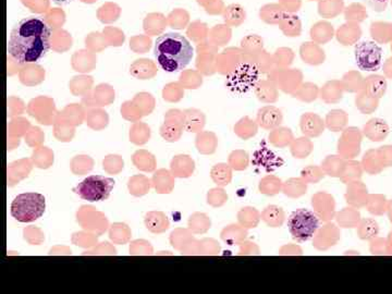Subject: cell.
<instances>
[{
	"label": "cell",
	"mask_w": 392,
	"mask_h": 294,
	"mask_svg": "<svg viewBox=\"0 0 392 294\" xmlns=\"http://www.w3.org/2000/svg\"><path fill=\"white\" fill-rule=\"evenodd\" d=\"M50 29L41 16H29L14 25L8 42V53L18 63H34L47 54Z\"/></svg>",
	"instance_id": "6da1fadb"
},
{
	"label": "cell",
	"mask_w": 392,
	"mask_h": 294,
	"mask_svg": "<svg viewBox=\"0 0 392 294\" xmlns=\"http://www.w3.org/2000/svg\"><path fill=\"white\" fill-rule=\"evenodd\" d=\"M158 65L166 72H179L193 58V47L183 35L166 33L158 37L154 47Z\"/></svg>",
	"instance_id": "7a4b0ae2"
},
{
	"label": "cell",
	"mask_w": 392,
	"mask_h": 294,
	"mask_svg": "<svg viewBox=\"0 0 392 294\" xmlns=\"http://www.w3.org/2000/svg\"><path fill=\"white\" fill-rule=\"evenodd\" d=\"M45 210V197L35 192L18 195L11 204V215L19 223H33L44 215Z\"/></svg>",
	"instance_id": "3957f363"
},
{
	"label": "cell",
	"mask_w": 392,
	"mask_h": 294,
	"mask_svg": "<svg viewBox=\"0 0 392 294\" xmlns=\"http://www.w3.org/2000/svg\"><path fill=\"white\" fill-rule=\"evenodd\" d=\"M288 229L293 239L298 242L308 241L319 229V217L311 210L300 208L290 216Z\"/></svg>",
	"instance_id": "277c9868"
},
{
	"label": "cell",
	"mask_w": 392,
	"mask_h": 294,
	"mask_svg": "<svg viewBox=\"0 0 392 294\" xmlns=\"http://www.w3.org/2000/svg\"><path fill=\"white\" fill-rule=\"evenodd\" d=\"M115 180L103 176H91L84 179L74 188L73 192L82 200L89 202H102L108 199L115 187Z\"/></svg>",
	"instance_id": "5b68a950"
},
{
	"label": "cell",
	"mask_w": 392,
	"mask_h": 294,
	"mask_svg": "<svg viewBox=\"0 0 392 294\" xmlns=\"http://www.w3.org/2000/svg\"><path fill=\"white\" fill-rule=\"evenodd\" d=\"M354 54L356 65L363 71H377L382 67V49L375 42L364 41L358 43Z\"/></svg>",
	"instance_id": "8992f818"
},
{
	"label": "cell",
	"mask_w": 392,
	"mask_h": 294,
	"mask_svg": "<svg viewBox=\"0 0 392 294\" xmlns=\"http://www.w3.org/2000/svg\"><path fill=\"white\" fill-rule=\"evenodd\" d=\"M343 139L347 141L339 142V150H341L345 158H354L360 154L361 150L362 133L356 128L347 130Z\"/></svg>",
	"instance_id": "52a82bcc"
},
{
	"label": "cell",
	"mask_w": 392,
	"mask_h": 294,
	"mask_svg": "<svg viewBox=\"0 0 392 294\" xmlns=\"http://www.w3.org/2000/svg\"><path fill=\"white\" fill-rule=\"evenodd\" d=\"M363 132L371 142H382L389 135L390 126L384 119L373 118L366 122Z\"/></svg>",
	"instance_id": "ba28073f"
},
{
	"label": "cell",
	"mask_w": 392,
	"mask_h": 294,
	"mask_svg": "<svg viewBox=\"0 0 392 294\" xmlns=\"http://www.w3.org/2000/svg\"><path fill=\"white\" fill-rule=\"evenodd\" d=\"M362 92L369 95L371 98H384V95L387 92V80L382 76L378 74H373L369 78L364 79V87Z\"/></svg>",
	"instance_id": "9c48e42d"
},
{
	"label": "cell",
	"mask_w": 392,
	"mask_h": 294,
	"mask_svg": "<svg viewBox=\"0 0 392 294\" xmlns=\"http://www.w3.org/2000/svg\"><path fill=\"white\" fill-rule=\"evenodd\" d=\"M369 196L367 188L360 181L350 183V187L347 188V193L345 195L347 202L350 203L351 205L354 206V207L366 206Z\"/></svg>",
	"instance_id": "30bf717a"
},
{
	"label": "cell",
	"mask_w": 392,
	"mask_h": 294,
	"mask_svg": "<svg viewBox=\"0 0 392 294\" xmlns=\"http://www.w3.org/2000/svg\"><path fill=\"white\" fill-rule=\"evenodd\" d=\"M301 130L308 137H319L324 132V122L317 115L305 113L301 117Z\"/></svg>",
	"instance_id": "8fae6325"
},
{
	"label": "cell",
	"mask_w": 392,
	"mask_h": 294,
	"mask_svg": "<svg viewBox=\"0 0 392 294\" xmlns=\"http://www.w3.org/2000/svg\"><path fill=\"white\" fill-rule=\"evenodd\" d=\"M282 119L284 117L281 111L273 106L263 108L258 113V124L263 126L264 129H274L281 124Z\"/></svg>",
	"instance_id": "7c38bea8"
},
{
	"label": "cell",
	"mask_w": 392,
	"mask_h": 294,
	"mask_svg": "<svg viewBox=\"0 0 392 294\" xmlns=\"http://www.w3.org/2000/svg\"><path fill=\"white\" fill-rule=\"evenodd\" d=\"M362 167H363L364 170L367 174H371V176L380 174L386 168L378 148L377 150H369V152H365L363 161H362Z\"/></svg>",
	"instance_id": "4fadbf2b"
},
{
	"label": "cell",
	"mask_w": 392,
	"mask_h": 294,
	"mask_svg": "<svg viewBox=\"0 0 392 294\" xmlns=\"http://www.w3.org/2000/svg\"><path fill=\"white\" fill-rule=\"evenodd\" d=\"M371 37L379 44L392 42V23L388 22H373L371 25Z\"/></svg>",
	"instance_id": "5bb4252c"
},
{
	"label": "cell",
	"mask_w": 392,
	"mask_h": 294,
	"mask_svg": "<svg viewBox=\"0 0 392 294\" xmlns=\"http://www.w3.org/2000/svg\"><path fill=\"white\" fill-rule=\"evenodd\" d=\"M379 226L377 221L371 218L362 219L358 225V238L364 241H371L378 236Z\"/></svg>",
	"instance_id": "9a60e30c"
},
{
	"label": "cell",
	"mask_w": 392,
	"mask_h": 294,
	"mask_svg": "<svg viewBox=\"0 0 392 294\" xmlns=\"http://www.w3.org/2000/svg\"><path fill=\"white\" fill-rule=\"evenodd\" d=\"M366 207L371 215L382 216L387 213L388 201L384 195H369V200L366 203Z\"/></svg>",
	"instance_id": "2e32d148"
},
{
	"label": "cell",
	"mask_w": 392,
	"mask_h": 294,
	"mask_svg": "<svg viewBox=\"0 0 392 294\" xmlns=\"http://www.w3.org/2000/svg\"><path fill=\"white\" fill-rule=\"evenodd\" d=\"M363 170L362 163H358V161H349V163H345L341 177H343V181L352 183V182L358 181L361 179Z\"/></svg>",
	"instance_id": "e0dca14e"
},
{
	"label": "cell",
	"mask_w": 392,
	"mask_h": 294,
	"mask_svg": "<svg viewBox=\"0 0 392 294\" xmlns=\"http://www.w3.org/2000/svg\"><path fill=\"white\" fill-rule=\"evenodd\" d=\"M356 104L358 111L365 113V115H369V113H374L378 108L379 100L371 98L365 93L360 92V94L356 96Z\"/></svg>",
	"instance_id": "ac0fdd59"
},
{
	"label": "cell",
	"mask_w": 392,
	"mask_h": 294,
	"mask_svg": "<svg viewBox=\"0 0 392 294\" xmlns=\"http://www.w3.org/2000/svg\"><path fill=\"white\" fill-rule=\"evenodd\" d=\"M319 8L321 16L334 18L343 11V0H321Z\"/></svg>",
	"instance_id": "d6986e66"
},
{
	"label": "cell",
	"mask_w": 392,
	"mask_h": 294,
	"mask_svg": "<svg viewBox=\"0 0 392 294\" xmlns=\"http://www.w3.org/2000/svg\"><path fill=\"white\" fill-rule=\"evenodd\" d=\"M343 27H345L339 30V34H341L339 41H343V45L354 44L361 37L362 31L358 24L350 23L347 25H343Z\"/></svg>",
	"instance_id": "ffe728a7"
},
{
	"label": "cell",
	"mask_w": 392,
	"mask_h": 294,
	"mask_svg": "<svg viewBox=\"0 0 392 294\" xmlns=\"http://www.w3.org/2000/svg\"><path fill=\"white\" fill-rule=\"evenodd\" d=\"M345 89L349 92H362L364 87V79L358 72H350L345 76Z\"/></svg>",
	"instance_id": "44dd1931"
},
{
	"label": "cell",
	"mask_w": 392,
	"mask_h": 294,
	"mask_svg": "<svg viewBox=\"0 0 392 294\" xmlns=\"http://www.w3.org/2000/svg\"><path fill=\"white\" fill-rule=\"evenodd\" d=\"M345 16L347 20L350 19L352 21L361 22L367 16V12L363 5L360 3H353L350 8H347Z\"/></svg>",
	"instance_id": "7402d4cb"
},
{
	"label": "cell",
	"mask_w": 392,
	"mask_h": 294,
	"mask_svg": "<svg viewBox=\"0 0 392 294\" xmlns=\"http://www.w3.org/2000/svg\"><path fill=\"white\" fill-rule=\"evenodd\" d=\"M343 113V111H332L328 113V116H327V126H328V128L332 130V131H339V130L343 129V126H345L338 122V121H339L338 118L341 116V113Z\"/></svg>",
	"instance_id": "603a6c76"
},
{
	"label": "cell",
	"mask_w": 392,
	"mask_h": 294,
	"mask_svg": "<svg viewBox=\"0 0 392 294\" xmlns=\"http://www.w3.org/2000/svg\"><path fill=\"white\" fill-rule=\"evenodd\" d=\"M371 253L373 255H387V247L386 240L382 238H375L371 241Z\"/></svg>",
	"instance_id": "cb8c5ba5"
},
{
	"label": "cell",
	"mask_w": 392,
	"mask_h": 294,
	"mask_svg": "<svg viewBox=\"0 0 392 294\" xmlns=\"http://www.w3.org/2000/svg\"><path fill=\"white\" fill-rule=\"evenodd\" d=\"M380 155H382V161L384 163V167H391L392 166V146L391 145H384V146L378 148Z\"/></svg>",
	"instance_id": "d4e9b609"
},
{
	"label": "cell",
	"mask_w": 392,
	"mask_h": 294,
	"mask_svg": "<svg viewBox=\"0 0 392 294\" xmlns=\"http://www.w3.org/2000/svg\"><path fill=\"white\" fill-rule=\"evenodd\" d=\"M364 3L377 12H382V11L386 10L388 5V0H364Z\"/></svg>",
	"instance_id": "484cf974"
},
{
	"label": "cell",
	"mask_w": 392,
	"mask_h": 294,
	"mask_svg": "<svg viewBox=\"0 0 392 294\" xmlns=\"http://www.w3.org/2000/svg\"><path fill=\"white\" fill-rule=\"evenodd\" d=\"M384 74L388 79L392 80V57L384 63Z\"/></svg>",
	"instance_id": "4316f807"
},
{
	"label": "cell",
	"mask_w": 392,
	"mask_h": 294,
	"mask_svg": "<svg viewBox=\"0 0 392 294\" xmlns=\"http://www.w3.org/2000/svg\"><path fill=\"white\" fill-rule=\"evenodd\" d=\"M386 247H387V255H392V231L386 240Z\"/></svg>",
	"instance_id": "83f0119b"
},
{
	"label": "cell",
	"mask_w": 392,
	"mask_h": 294,
	"mask_svg": "<svg viewBox=\"0 0 392 294\" xmlns=\"http://www.w3.org/2000/svg\"><path fill=\"white\" fill-rule=\"evenodd\" d=\"M387 213L388 217H389L390 223H392V200L388 202Z\"/></svg>",
	"instance_id": "f1b7e54d"
},
{
	"label": "cell",
	"mask_w": 392,
	"mask_h": 294,
	"mask_svg": "<svg viewBox=\"0 0 392 294\" xmlns=\"http://www.w3.org/2000/svg\"><path fill=\"white\" fill-rule=\"evenodd\" d=\"M54 1L57 3H68L72 1V0H54Z\"/></svg>",
	"instance_id": "f546056e"
}]
</instances>
